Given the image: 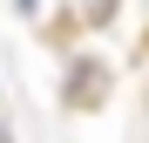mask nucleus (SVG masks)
<instances>
[{
	"label": "nucleus",
	"instance_id": "f257e3e1",
	"mask_svg": "<svg viewBox=\"0 0 149 143\" xmlns=\"http://www.w3.org/2000/svg\"><path fill=\"white\" fill-rule=\"evenodd\" d=\"M88 14H95V20H102V14H109V0H88Z\"/></svg>",
	"mask_w": 149,
	"mask_h": 143
},
{
	"label": "nucleus",
	"instance_id": "f03ea898",
	"mask_svg": "<svg viewBox=\"0 0 149 143\" xmlns=\"http://www.w3.org/2000/svg\"><path fill=\"white\" fill-rule=\"evenodd\" d=\"M20 7H34V0H20Z\"/></svg>",
	"mask_w": 149,
	"mask_h": 143
}]
</instances>
